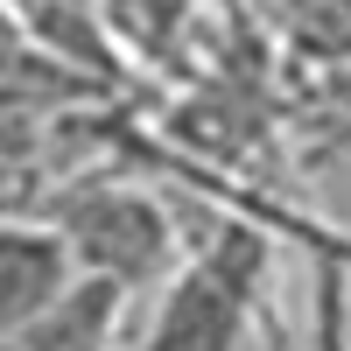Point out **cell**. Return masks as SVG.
Returning <instances> with one entry per match:
<instances>
[{"label": "cell", "instance_id": "2", "mask_svg": "<svg viewBox=\"0 0 351 351\" xmlns=\"http://www.w3.org/2000/svg\"><path fill=\"white\" fill-rule=\"evenodd\" d=\"M36 218H49L71 239L84 274L120 281L127 295L148 288V281H162L169 267H183V260H176V218H169V204L155 190L127 183V176H71V183L49 190V204Z\"/></svg>", "mask_w": 351, "mask_h": 351}, {"label": "cell", "instance_id": "3", "mask_svg": "<svg viewBox=\"0 0 351 351\" xmlns=\"http://www.w3.org/2000/svg\"><path fill=\"white\" fill-rule=\"evenodd\" d=\"M84 281L71 239L36 211H8V232H0V337L36 324L49 302H64Z\"/></svg>", "mask_w": 351, "mask_h": 351}, {"label": "cell", "instance_id": "4", "mask_svg": "<svg viewBox=\"0 0 351 351\" xmlns=\"http://www.w3.org/2000/svg\"><path fill=\"white\" fill-rule=\"evenodd\" d=\"M120 309H127V288L120 281H99L84 274L64 302H49L36 324H21L0 337V351H106L112 330H120Z\"/></svg>", "mask_w": 351, "mask_h": 351}, {"label": "cell", "instance_id": "1", "mask_svg": "<svg viewBox=\"0 0 351 351\" xmlns=\"http://www.w3.org/2000/svg\"><path fill=\"white\" fill-rule=\"evenodd\" d=\"M267 274H274L267 218H211L204 239L183 253V267L169 274L141 351H239L246 324L267 302Z\"/></svg>", "mask_w": 351, "mask_h": 351}]
</instances>
